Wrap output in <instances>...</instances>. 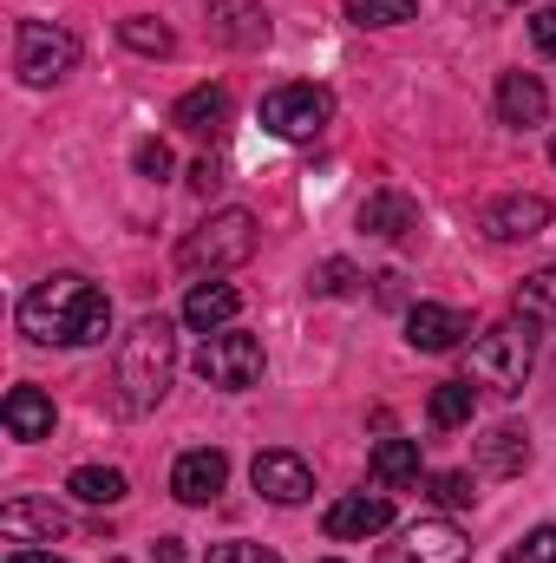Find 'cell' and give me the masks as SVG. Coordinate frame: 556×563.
Wrapping results in <instances>:
<instances>
[{
    "label": "cell",
    "instance_id": "f546056e",
    "mask_svg": "<svg viewBox=\"0 0 556 563\" xmlns=\"http://www.w3.org/2000/svg\"><path fill=\"white\" fill-rule=\"evenodd\" d=\"M210 563H281L269 544H249V538H230V544H216Z\"/></svg>",
    "mask_w": 556,
    "mask_h": 563
},
{
    "label": "cell",
    "instance_id": "2e32d148",
    "mask_svg": "<svg viewBox=\"0 0 556 563\" xmlns=\"http://www.w3.org/2000/svg\"><path fill=\"white\" fill-rule=\"evenodd\" d=\"M544 112H551V92H544L537 73H504L498 79V119L504 125H544Z\"/></svg>",
    "mask_w": 556,
    "mask_h": 563
},
{
    "label": "cell",
    "instance_id": "83f0119b",
    "mask_svg": "<svg viewBox=\"0 0 556 563\" xmlns=\"http://www.w3.org/2000/svg\"><path fill=\"white\" fill-rule=\"evenodd\" d=\"M504 563H556V525H537V531H524V538L504 551Z\"/></svg>",
    "mask_w": 556,
    "mask_h": 563
},
{
    "label": "cell",
    "instance_id": "ba28073f",
    "mask_svg": "<svg viewBox=\"0 0 556 563\" xmlns=\"http://www.w3.org/2000/svg\"><path fill=\"white\" fill-rule=\"evenodd\" d=\"M387 525H393V492H347V498H334L327 518H321V531H327L334 544H367V538H380Z\"/></svg>",
    "mask_w": 556,
    "mask_h": 563
},
{
    "label": "cell",
    "instance_id": "8992f818",
    "mask_svg": "<svg viewBox=\"0 0 556 563\" xmlns=\"http://www.w3.org/2000/svg\"><path fill=\"white\" fill-rule=\"evenodd\" d=\"M327 119H334V92L327 86H276L269 99H263V132H276L288 144H308L327 132Z\"/></svg>",
    "mask_w": 556,
    "mask_h": 563
},
{
    "label": "cell",
    "instance_id": "1f68e13d",
    "mask_svg": "<svg viewBox=\"0 0 556 563\" xmlns=\"http://www.w3.org/2000/svg\"><path fill=\"white\" fill-rule=\"evenodd\" d=\"M216 184H223V164H216V157H197V164H190V190H197V197H210Z\"/></svg>",
    "mask_w": 556,
    "mask_h": 563
},
{
    "label": "cell",
    "instance_id": "cb8c5ba5",
    "mask_svg": "<svg viewBox=\"0 0 556 563\" xmlns=\"http://www.w3.org/2000/svg\"><path fill=\"white\" fill-rule=\"evenodd\" d=\"M66 492L86 498V505H119V498H125V472H119V465H79V472L66 478Z\"/></svg>",
    "mask_w": 556,
    "mask_h": 563
},
{
    "label": "cell",
    "instance_id": "836d02e7",
    "mask_svg": "<svg viewBox=\"0 0 556 563\" xmlns=\"http://www.w3.org/2000/svg\"><path fill=\"white\" fill-rule=\"evenodd\" d=\"M347 276H354V269H347V263H327V269H321V288H327V295H334V288H347Z\"/></svg>",
    "mask_w": 556,
    "mask_h": 563
},
{
    "label": "cell",
    "instance_id": "4316f807",
    "mask_svg": "<svg viewBox=\"0 0 556 563\" xmlns=\"http://www.w3.org/2000/svg\"><path fill=\"white\" fill-rule=\"evenodd\" d=\"M119 40H125V46H138V53H170V46H177V40H170V26H164V20H144V13H132V20L119 26Z\"/></svg>",
    "mask_w": 556,
    "mask_h": 563
},
{
    "label": "cell",
    "instance_id": "e575fe53",
    "mask_svg": "<svg viewBox=\"0 0 556 563\" xmlns=\"http://www.w3.org/2000/svg\"><path fill=\"white\" fill-rule=\"evenodd\" d=\"M7 563H66V558H53V551H13Z\"/></svg>",
    "mask_w": 556,
    "mask_h": 563
},
{
    "label": "cell",
    "instance_id": "d590c367",
    "mask_svg": "<svg viewBox=\"0 0 556 563\" xmlns=\"http://www.w3.org/2000/svg\"><path fill=\"white\" fill-rule=\"evenodd\" d=\"M157 563H184V544H177V538H164V544H157Z\"/></svg>",
    "mask_w": 556,
    "mask_h": 563
},
{
    "label": "cell",
    "instance_id": "603a6c76",
    "mask_svg": "<svg viewBox=\"0 0 556 563\" xmlns=\"http://www.w3.org/2000/svg\"><path fill=\"white\" fill-rule=\"evenodd\" d=\"M471 407H478V387L471 380H438L432 400H425V420L438 426V432H458V426L471 420Z\"/></svg>",
    "mask_w": 556,
    "mask_h": 563
},
{
    "label": "cell",
    "instance_id": "8fae6325",
    "mask_svg": "<svg viewBox=\"0 0 556 563\" xmlns=\"http://www.w3.org/2000/svg\"><path fill=\"white\" fill-rule=\"evenodd\" d=\"M230 119H236V99H230V86H190L184 99H177V112H170V125H184L190 139H230Z\"/></svg>",
    "mask_w": 556,
    "mask_h": 563
},
{
    "label": "cell",
    "instance_id": "30bf717a",
    "mask_svg": "<svg viewBox=\"0 0 556 563\" xmlns=\"http://www.w3.org/2000/svg\"><path fill=\"white\" fill-rule=\"evenodd\" d=\"M223 485H230V459H223L216 445H197V452H184V459L170 465V492H177L184 505H216Z\"/></svg>",
    "mask_w": 556,
    "mask_h": 563
},
{
    "label": "cell",
    "instance_id": "7402d4cb",
    "mask_svg": "<svg viewBox=\"0 0 556 563\" xmlns=\"http://www.w3.org/2000/svg\"><path fill=\"white\" fill-rule=\"evenodd\" d=\"M419 478V439H380L374 445V485L380 492H400Z\"/></svg>",
    "mask_w": 556,
    "mask_h": 563
},
{
    "label": "cell",
    "instance_id": "4fadbf2b",
    "mask_svg": "<svg viewBox=\"0 0 556 563\" xmlns=\"http://www.w3.org/2000/svg\"><path fill=\"white\" fill-rule=\"evenodd\" d=\"M0 531H7L13 544H53V538L73 531V518H66L53 498H13V505L0 511Z\"/></svg>",
    "mask_w": 556,
    "mask_h": 563
},
{
    "label": "cell",
    "instance_id": "44dd1931",
    "mask_svg": "<svg viewBox=\"0 0 556 563\" xmlns=\"http://www.w3.org/2000/svg\"><path fill=\"white\" fill-rule=\"evenodd\" d=\"M413 223H419V210H413L407 190H374V197L360 203V230H367V236H387V243H393V236H407Z\"/></svg>",
    "mask_w": 556,
    "mask_h": 563
},
{
    "label": "cell",
    "instance_id": "5bb4252c",
    "mask_svg": "<svg viewBox=\"0 0 556 563\" xmlns=\"http://www.w3.org/2000/svg\"><path fill=\"white\" fill-rule=\"evenodd\" d=\"M471 334V321L458 314V308H445V301H419L413 314H407V341H413L419 354H445V347H458Z\"/></svg>",
    "mask_w": 556,
    "mask_h": 563
},
{
    "label": "cell",
    "instance_id": "d6a6232c",
    "mask_svg": "<svg viewBox=\"0 0 556 563\" xmlns=\"http://www.w3.org/2000/svg\"><path fill=\"white\" fill-rule=\"evenodd\" d=\"M531 40H537V53H551V59H556V7L531 13Z\"/></svg>",
    "mask_w": 556,
    "mask_h": 563
},
{
    "label": "cell",
    "instance_id": "6da1fadb",
    "mask_svg": "<svg viewBox=\"0 0 556 563\" xmlns=\"http://www.w3.org/2000/svg\"><path fill=\"white\" fill-rule=\"evenodd\" d=\"M20 334L40 347H99L112 334V301L86 276H46L20 301Z\"/></svg>",
    "mask_w": 556,
    "mask_h": 563
},
{
    "label": "cell",
    "instance_id": "4dcf8cb0",
    "mask_svg": "<svg viewBox=\"0 0 556 563\" xmlns=\"http://www.w3.org/2000/svg\"><path fill=\"white\" fill-rule=\"evenodd\" d=\"M432 498H438V505H452V511H458V505H471V498H478V492H471V472H438V478H432Z\"/></svg>",
    "mask_w": 556,
    "mask_h": 563
},
{
    "label": "cell",
    "instance_id": "d6986e66",
    "mask_svg": "<svg viewBox=\"0 0 556 563\" xmlns=\"http://www.w3.org/2000/svg\"><path fill=\"white\" fill-rule=\"evenodd\" d=\"M465 531L458 525H445V518H425L407 531V563H465Z\"/></svg>",
    "mask_w": 556,
    "mask_h": 563
},
{
    "label": "cell",
    "instance_id": "d4e9b609",
    "mask_svg": "<svg viewBox=\"0 0 556 563\" xmlns=\"http://www.w3.org/2000/svg\"><path fill=\"white\" fill-rule=\"evenodd\" d=\"M354 26H407L419 20V0H341Z\"/></svg>",
    "mask_w": 556,
    "mask_h": 563
},
{
    "label": "cell",
    "instance_id": "277c9868",
    "mask_svg": "<svg viewBox=\"0 0 556 563\" xmlns=\"http://www.w3.org/2000/svg\"><path fill=\"white\" fill-rule=\"evenodd\" d=\"M531 328L537 321H498V328H485L471 341V380L491 387V394H518L524 374H531V361H537V334Z\"/></svg>",
    "mask_w": 556,
    "mask_h": 563
},
{
    "label": "cell",
    "instance_id": "9c48e42d",
    "mask_svg": "<svg viewBox=\"0 0 556 563\" xmlns=\"http://www.w3.org/2000/svg\"><path fill=\"white\" fill-rule=\"evenodd\" d=\"M249 478H256V492L269 498V505H301L308 492H314V472H308V459L301 452H256V465H249Z\"/></svg>",
    "mask_w": 556,
    "mask_h": 563
},
{
    "label": "cell",
    "instance_id": "3957f363",
    "mask_svg": "<svg viewBox=\"0 0 556 563\" xmlns=\"http://www.w3.org/2000/svg\"><path fill=\"white\" fill-rule=\"evenodd\" d=\"M249 256H256V217L249 210H216L210 223H197L177 243V269L184 276H223V269H243Z\"/></svg>",
    "mask_w": 556,
    "mask_h": 563
},
{
    "label": "cell",
    "instance_id": "7a4b0ae2",
    "mask_svg": "<svg viewBox=\"0 0 556 563\" xmlns=\"http://www.w3.org/2000/svg\"><path fill=\"white\" fill-rule=\"evenodd\" d=\"M170 367H177L170 321H164V314H144L138 328L119 341V400H125V413H151V407L164 400Z\"/></svg>",
    "mask_w": 556,
    "mask_h": 563
},
{
    "label": "cell",
    "instance_id": "74e56055",
    "mask_svg": "<svg viewBox=\"0 0 556 563\" xmlns=\"http://www.w3.org/2000/svg\"><path fill=\"white\" fill-rule=\"evenodd\" d=\"M327 563H341V558H327Z\"/></svg>",
    "mask_w": 556,
    "mask_h": 563
},
{
    "label": "cell",
    "instance_id": "7c38bea8",
    "mask_svg": "<svg viewBox=\"0 0 556 563\" xmlns=\"http://www.w3.org/2000/svg\"><path fill=\"white\" fill-rule=\"evenodd\" d=\"M551 197H498L491 210H485V230H491V243H531V236H544L551 230Z\"/></svg>",
    "mask_w": 556,
    "mask_h": 563
},
{
    "label": "cell",
    "instance_id": "9a60e30c",
    "mask_svg": "<svg viewBox=\"0 0 556 563\" xmlns=\"http://www.w3.org/2000/svg\"><path fill=\"white\" fill-rule=\"evenodd\" d=\"M243 314V288L236 282H197L190 295H184V321L197 328V334H216V328H230Z\"/></svg>",
    "mask_w": 556,
    "mask_h": 563
},
{
    "label": "cell",
    "instance_id": "8d00e7d4",
    "mask_svg": "<svg viewBox=\"0 0 556 563\" xmlns=\"http://www.w3.org/2000/svg\"><path fill=\"white\" fill-rule=\"evenodd\" d=\"M551 157H556V139H551Z\"/></svg>",
    "mask_w": 556,
    "mask_h": 563
},
{
    "label": "cell",
    "instance_id": "52a82bcc",
    "mask_svg": "<svg viewBox=\"0 0 556 563\" xmlns=\"http://www.w3.org/2000/svg\"><path fill=\"white\" fill-rule=\"evenodd\" d=\"M210 387H223V394H243V387H256L263 380V341L256 334H236V328H216L203 347H197V361H190Z\"/></svg>",
    "mask_w": 556,
    "mask_h": 563
},
{
    "label": "cell",
    "instance_id": "484cf974",
    "mask_svg": "<svg viewBox=\"0 0 556 563\" xmlns=\"http://www.w3.org/2000/svg\"><path fill=\"white\" fill-rule=\"evenodd\" d=\"M518 314L524 321H556V269H537V276L518 282Z\"/></svg>",
    "mask_w": 556,
    "mask_h": 563
},
{
    "label": "cell",
    "instance_id": "ffe728a7",
    "mask_svg": "<svg viewBox=\"0 0 556 563\" xmlns=\"http://www.w3.org/2000/svg\"><path fill=\"white\" fill-rule=\"evenodd\" d=\"M531 465V439L518 432V426H491L485 439H478V472H491V478H518Z\"/></svg>",
    "mask_w": 556,
    "mask_h": 563
},
{
    "label": "cell",
    "instance_id": "e0dca14e",
    "mask_svg": "<svg viewBox=\"0 0 556 563\" xmlns=\"http://www.w3.org/2000/svg\"><path fill=\"white\" fill-rule=\"evenodd\" d=\"M210 33L223 46H263L269 40V13L256 0H210Z\"/></svg>",
    "mask_w": 556,
    "mask_h": 563
},
{
    "label": "cell",
    "instance_id": "ac0fdd59",
    "mask_svg": "<svg viewBox=\"0 0 556 563\" xmlns=\"http://www.w3.org/2000/svg\"><path fill=\"white\" fill-rule=\"evenodd\" d=\"M0 420L13 439H53V394H40V387H13L7 394V407H0Z\"/></svg>",
    "mask_w": 556,
    "mask_h": 563
},
{
    "label": "cell",
    "instance_id": "f1b7e54d",
    "mask_svg": "<svg viewBox=\"0 0 556 563\" xmlns=\"http://www.w3.org/2000/svg\"><path fill=\"white\" fill-rule=\"evenodd\" d=\"M132 164H138V177H157V184H164L177 157H170V144H164V139H144L138 151H132Z\"/></svg>",
    "mask_w": 556,
    "mask_h": 563
},
{
    "label": "cell",
    "instance_id": "5b68a950",
    "mask_svg": "<svg viewBox=\"0 0 556 563\" xmlns=\"http://www.w3.org/2000/svg\"><path fill=\"white\" fill-rule=\"evenodd\" d=\"M79 66V40L53 20H20L13 26V73L26 86H59L66 73Z\"/></svg>",
    "mask_w": 556,
    "mask_h": 563
}]
</instances>
